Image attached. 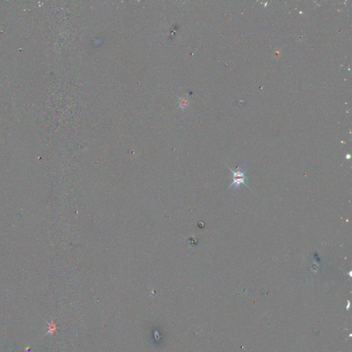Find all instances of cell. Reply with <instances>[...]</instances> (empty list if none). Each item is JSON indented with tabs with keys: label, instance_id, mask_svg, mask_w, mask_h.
<instances>
[{
	"label": "cell",
	"instance_id": "2",
	"mask_svg": "<svg viewBox=\"0 0 352 352\" xmlns=\"http://www.w3.org/2000/svg\"><path fill=\"white\" fill-rule=\"evenodd\" d=\"M55 330H56L55 325L53 323V322H52V323L49 324V332H48V333L53 334V332L55 331Z\"/></svg>",
	"mask_w": 352,
	"mask_h": 352
},
{
	"label": "cell",
	"instance_id": "1",
	"mask_svg": "<svg viewBox=\"0 0 352 352\" xmlns=\"http://www.w3.org/2000/svg\"><path fill=\"white\" fill-rule=\"evenodd\" d=\"M227 167H228V166H227ZM245 167H246V163L243 164L242 165V167H237V171H234L233 169H231L229 167H228V169H229V170L231 171L232 173H233V181L231 183V185H230L229 187H228L227 190L229 189L230 187H235V189H239L241 185H244L246 187H247L248 189H250V187H248L247 183L246 182V179H247V177L245 176Z\"/></svg>",
	"mask_w": 352,
	"mask_h": 352
}]
</instances>
